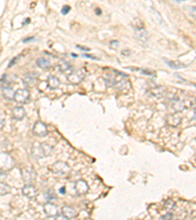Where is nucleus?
<instances>
[{
  "label": "nucleus",
  "mask_w": 196,
  "mask_h": 220,
  "mask_svg": "<svg viewBox=\"0 0 196 220\" xmlns=\"http://www.w3.org/2000/svg\"><path fill=\"white\" fill-rule=\"evenodd\" d=\"M77 47L79 48V49H81V50H83V51H89V48H88V47H83V46H79V45H78Z\"/></svg>",
  "instance_id": "obj_33"
},
{
  "label": "nucleus",
  "mask_w": 196,
  "mask_h": 220,
  "mask_svg": "<svg viewBox=\"0 0 196 220\" xmlns=\"http://www.w3.org/2000/svg\"><path fill=\"white\" fill-rule=\"evenodd\" d=\"M83 57L90 58V59H93V60H97V58H96V57H93V56H91V55H86V54H85V55H83Z\"/></svg>",
  "instance_id": "obj_34"
},
{
  "label": "nucleus",
  "mask_w": 196,
  "mask_h": 220,
  "mask_svg": "<svg viewBox=\"0 0 196 220\" xmlns=\"http://www.w3.org/2000/svg\"><path fill=\"white\" fill-rule=\"evenodd\" d=\"M19 58H20V56H18V57H15V58H14V59L10 62V64H9V66H8V67L11 68L12 66H14V65H15V62H16V61H17L18 59H19Z\"/></svg>",
  "instance_id": "obj_31"
},
{
  "label": "nucleus",
  "mask_w": 196,
  "mask_h": 220,
  "mask_svg": "<svg viewBox=\"0 0 196 220\" xmlns=\"http://www.w3.org/2000/svg\"><path fill=\"white\" fill-rule=\"evenodd\" d=\"M32 39H34V37H28V38H25L24 40H23V42L26 43V42H28V41H31Z\"/></svg>",
  "instance_id": "obj_35"
},
{
  "label": "nucleus",
  "mask_w": 196,
  "mask_h": 220,
  "mask_svg": "<svg viewBox=\"0 0 196 220\" xmlns=\"http://www.w3.org/2000/svg\"><path fill=\"white\" fill-rule=\"evenodd\" d=\"M85 79V74L82 70H77L75 71H73L70 74H68L67 77V80L70 82L71 84L77 85L79 84L81 82Z\"/></svg>",
  "instance_id": "obj_6"
},
{
  "label": "nucleus",
  "mask_w": 196,
  "mask_h": 220,
  "mask_svg": "<svg viewBox=\"0 0 196 220\" xmlns=\"http://www.w3.org/2000/svg\"><path fill=\"white\" fill-rule=\"evenodd\" d=\"M55 220H69L66 216H64L63 214H57L55 216Z\"/></svg>",
  "instance_id": "obj_28"
},
{
  "label": "nucleus",
  "mask_w": 196,
  "mask_h": 220,
  "mask_svg": "<svg viewBox=\"0 0 196 220\" xmlns=\"http://www.w3.org/2000/svg\"><path fill=\"white\" fill-rule=\"evenodd\" d=\"M195 9H196V8H195Z\"/></svg>",
  "instance_id": "obj_39"
},
{
  "label": "nucleus",
  "mask_w": 196,
  "mask_h": 220,
  "mask_svg": "<svg viewBox=\"0 0 196 220\" xmlns=\"http://www.w3.org/2000/svg\"><path fill=\"white\" fill-rule=\"evenodd\" d=\"M38 75L39 74L37 73H35V71H31V73L25 74V77L23 78L24 84L26 85L27 87H34L36 83V81H37Z\"/></svg>",
  "instance_id": "obj_9"
},
{
  "label": "nucleus",
  "mask_w": 196,
  "mask_h": 220,
  "mask_svg": "<svg viewBox=\"0 0 196 220\" xmlns=\"http://www.w3.org/2000/svg\"><path fill=\"white\" fill-rule=\"evenodd\" d=\"M22 193L26 198L28 199H34L36 196H37V189L32 185V184H28V185H25L22 189Z\"/></svg>",
  "instance_id": "obj_11"
},
{
  "label": "nucleus",
  "mask_w": 196,
  "mask_h": 220,
  "mask_svg": "<svg viewBox=\"0 0 196 220\" xmlns=\"http://www.w3.org/2000/svg\"><path fill=\"white\" fill-rule=\"evenodd\" d=\"M71 11V7L70 6H64L62 10H61V13L63 14V15H67V14Z\"/></svg>",
  "instance_id": "obj_27"
},
{
  "label": "nucleus",
  "mask_w": 196,
  "mask_h": 220,
  "mask_svg": "<svg viewBox=\"0 0 196 220\" xmlns=\"http://www.w3.org/2000/svg\"><path fill=\"white\" fill-rule=\"evenodd\" d=\"M161 218H162V220H173L174 214L171 213V212H168V213H166L165 215H163Z\"/></svg>",
  "instance_id": "obj_26"
},
{
  "label": "nucleus",
  "mask_w": 196,
  "mask_h": 220,
  "mask_svg": "<svg viewBox=\"0 0 196 220\" xmlns=\"http://www.w3.org/2000/svg\"><path fill=\"white\" fill-rule=\"evenodd\" d=\"M88 189H89L88 184L85 180L81 179L75 182V191L78 196H83V195H85L88 192Z\"/></svg>",
  "instance_id": "obj_8"
},
{
  "label": "nucleus",
  "mask_w": 196,
  "mask_h": 220,
  "mask_svg": "<svg viewBox=\"0 0 196 220\" xmlns=\"http://www.w3.org/2000/svg\"><path fill=\"white\" fill-rule=\"evenodd\" d=\"M32 132L34 134L39 137H43L47 135L48 133V129H47V126L45 123H43L42 121H36L34 124V127H32Z\"/></svg>",
  "instance_id": "obj_7"
},
{
  "label": "nucleus",
  "mask_w": 196,
  "mask_h": 220,
  "mask_svg": "<svg viewBox=\"0 0 196 220\" xmlns=\"http://www.w3.org/2000/svg\"><path fill=\"white\" fill-rule=\"evenodd\" d=\"M142 74H149V75H154V73H149V71H143Z\"/></svg>",
  "instance_id": "obj_36"
},
{
  "label": "nucleus",
  "mask_w": 196,
  "mask_h": 220,
  "mask_svg": "<svg viewBox=\"0 0 196 220\" xmlns=\"http://www.w3.org/2000/svg\"><path fill=\"white\" fill-rule=\"evenodd\" d=\"M43 211H44V213L48 216V217H55L58 214V208L56 207V204H54L51 201L46 203L43 205Z\"/></svg>",
  "instance_id": "obj_12"
},
{
  "label": "nucleus",
  "mask_w": 196,
  "mask_h": 220,
  "mask_svg": "<svg viewBox=\"0 0 196 220\" xmlns=\"http://www.w3.org/2000/svg\"><path fill=\"white\" fill-rule=\"evenodd\" d=\"M47 85L50 89H57L60 85V80L54 75H50L47 79Z\"/></svg>",
  "instance_id": "obj_17"
},
{
  "label": "nucleus",
  "mask_w": 196,
  "mask_h": 220,
  "mask_svg": "<svg viewBox=\"0 0 196 220\" xmlns=\"http://www.w3.org/2000/svg\"><path fill=\"white\" fill-rule=\"evenodd\" d=\"M11 193V187L5 182H0V196H5Z\"/></svg>",
  "instance_id": "obj_20"
},
{
  "label": "nucleus",
  "mask_w": 196,
  "mask_h": 220,
  "mask_svg": "<svg viewBox=\"0 0 196 220\" xmlns=\"http://www.w3.org/2000/svg\"><path fill=\"white\" fill-rule=\"evenodd\" d=\"M49 170L57 176L65 177V176L70 174L71 167L67 163H65V161H59L54 163L51 166L49 167Z\"/></svg>",
  "instance_id": "obj_2"
},
{
  "label": "nucleus",
  "mask_w": 196,
  "mask_h": 220,
  "mask_svg": "<svg viewBox=\"0 0 196 220\" xmlns=\"http://www.w3.org/2000/svg\"><path fill=\"white\" fill-rule=\"evenodd\" d=\"M2 94L6 100H14L15 92L10 86H2Z\"/></svg>",
  "instance_id": "obj_15"
},
{
  "label": "nucleus",
  "mask_w": 196,
  "mask_h": 220,
  "mask_svg": "<svg viewBox=\"0 0 196 220\" xmlns=\"http://www.w3.org/2000/svg\"><path fill=\"white\" fill-rule=\"evenodd\" d=\"M4 125H5V120H3V118L0 117V129H2Z\"/></svg>",
  "instance_id": "obj_32"
},
{
  "label": "nucleus",
  "mask_w": 196,
  "mask_h": 220,
  "mask_svg": "<svg viewBox=\"0 0 196 220\" xmlns=\"http://www.w3.org/2000/svg\"><path fill=\"white\" fill-rule=\"evenodd\" d=\"M181 123V115L180 114H172L167 115L166 124L171 127H177Z\"/></svg>",
  "instance_id": "obj_10"
},
{
  "label": "nucleus",
  "mask_w": 196,
  "mask_h": 220,
  "mask_svg": "<svg viewBox=\"0 0 196 220\" xmlns=\"http://www.w3.org/2000/svg\"><path fill=\"white\" fill-rule=\"evenodd\" d=\"M59 192H60V194H62V195H64L65 193H66V190H65V187H62V188L60 189Z\"/></svg>",
  "instance_id": "obj_37"
},
{
  "label": "nucleus",
  "mask_w": 196,
  "mask_h": 220,
  "mask_svg": "<svg viewBox=\"0 0 196 220\" xmlns=\"http://www.w3.org/2000/svg\"><path fill=\"white\" fill-rule=\"evenodd\" d=\"M137 38L139 39V41H143L146 42L148 40V33L145 30H137Z\"/></svg>",
  "instance_id": "obj_22"
},
{
  "label": "nucleus",
  "mask_w": 196,
  "mask_h": 220,
  "mask_svg": "<svg viewBox=\"0 0 196 220\" xmlns=\"http://www.w3.org/2000/svg\"><path fill=\"white\" fill-rule=\"evenodd\" d=\"M72 56H73V57H78L77 54H72Z\"/></svg>",
  "instance_id": "obj_38"
},
{
  "label": "nucleus",
  "mask_w": 196,
  "mask_h": 220,
  "mask_svg": "<svg viewBox=\"0 0 196 220\" xmlns=\"http://www.w3.org/2000/svg\"><path fill=\"white\" fill-rule=\"evenodd\" d=\"M62 214L64 216H66L68 219H72L77 215V212H76V210L73 207L65 205V207H62Z\"/></svg>",
  "instance_id": "obj_16"
},
{
  "label": "nucleus",
  "mask_w": 196,
  "mask_h": 220,
  "mask_svg": "<svg viewBox=\"0 0 196 220\" xmlns=\"http://www.w3.org/2000/svg\"><path fill=\"white\" fill-rule=\"evenodd\" d=\"M35 178H36V173L32 167L27 166L22 169V179H23V181L26 183V185H28V184H32L34 182Z\"/></svg>",
  "instance_id": "obj_4"
},
{
  "label": "nucleus",
  "mask_w": 196,
  "mask_h": 220,
  "mask_svg": "<svg viewBox=\"0 0 196 220\" xmlns=\"http://www.w3.org/2000/svg\"><path fill=\"white\" fill-rule=\"evenodd\" d=\"M167 93V88L164 87V86H156V87H153L152 89L149 90L148 94L152 97H155V98H162L164 97Z\"/></svg>",
  "instance_id": "obj_13"
},
{
  "label": "nucleus",
  "mask_w": 196,
  "mask_h": 220,
  "mask_svg": "<svg viewBox=\"0 0 196 220\" xmlns=\"http://www.w3.org/2000/svg\"><path fill=\"white\" fill-rule=\"evenodd\" d=\"M167 64H168V66L170 68H174V70H179V68H186V65H184L183 63L181 62H177V61H168L166 60Z\"/></svg>",
  "instance_id": "obj_19"
},
{
  "label": "nucleus",
  "mask_w": 196,
  "mask_h": 220,
  "mask_svg": "<svg viewBox=\"0 0 196 220\" xmlns=\"http://www.w3.org/2000/svg\"><path fill=\"white\" fill-rule=\"evenodd\" d=\"M121 54H122V55L126 56V57H128V56H129V55H130V51H129V49H126V50H123Z\"/></svg>",
  "instance_id": "obj_30"
},
{
  "label": "nucleus",
  "mask_w": 196,
  "mask_h": 220,
  "mask_svg": "<svg viewBox=\"0 0 196 220\" xmlns=\"http://www.w3.org/2000/svg\"><path fill=\"white\" fill-rule=\"evenodd\" d=\"M36 66H37L38 68H42V70H47V68H49L50 67H51V64H50V62L47 59H45V58H38L37 60H36Z\"/></svg>",
  "instance_id": "obj_18"
},
{
  "label": "nucleus",
  "mask_w": 196,
  "mask_h": 220,
  "mask_svg": "<svg viewBox=\"0 0 196 220\" xmlns=\"http://www.w3.org/2000/svg\"><path fill=\"white\" fill-rule=\"evenodd\" d=\"M14 166V160L9 154L0 153V170L1 171H9Z\"/></svg>",
  "instance_id": "obj_3"
},
{
  "label": "nucleus",
  "mask_w": 196,
  "mask_h": 220,
  "mask_svg": "<svg viewBox=\"0 0 196 220\" xmlns=\"http://www.w3.org/2000/svg\"><path fill=\"white\" fill-rule=\"evenodd\" d=\"M26 115V111L23 107H15L12 111V117L16 120H22Z\"/></svg>",
  "instance_id": "obj_14"
},
{
  "label": "nucleus",
  "mask_w": 196,
  "mask_h": 220,
  "mask_svg": "<svg viewBox=\"0 0 196 220\" xmlns=\"http://www.w3.org/2000/svg\"><path fill=\"white\" fill-rule=\"evenodd\" d=\"M58 68L62 71V73H64V71H69L71 68V65L67 63L66 61H61V62L58 64Z\"/></svg>",
  "instance_id": "obj_23"
},
{
  "label": "nucleus",
  "mask_w": 196,
  "mask_h": 220,
  "mask_svg": "<svg viewBox=\"0 0 196 220\" xmlns=\"http://www.w3.org/2000/svg\"><path fill=\"white\" fill-rule=\"evenodd\" d=\"M31 93L28 89H18L15 92L14 96V101L19 104H27L30 100Z\"/></svg>",
  "instance_id": "obj_5"
},
{
  "label": "nucleus",
  "mask_w": 196,
  "mask_h": 220,
  "mask_svg": "<svg viewBox=\"0 0 196 220\" xmlns=\"http://www.w3.org/2000/svg\"><path fill=\"white\" fill-rule=\"evenodd\" d=\"M175 207H176V203L172 199H169L165 201V208H167V210H172Z\"/></svg>",
  "instance_id": "obj_25"
},
{
  "label": "nucleus",
  "mask_w": 196,
  "mask_h": 220,
  "mask_svg": "<svg viewBox=\"0 0 196 220\" xmlns=\"http://www.w3.org/2000/svg\"><path fill=\"white\" fill-rule=\"evenodd\" d=\"M53 152V147L49 145L48 143H37L35 142L32 144L31 153V156L34 158H43L46 157H49Z\"/></svg>",
  "instance_id": "obj_1"
},
{
  "label": "nucleus",
  "mask_w": 196,
  "mask_h": 220,
  "mask_svg": "<svg viewBox=\"0 0 196 220\" xmlns=\"http://www.w3.org/2000/svg\"><path fill=\"white\" fill-rule=\"evenodd\" d=\"M118 44H119V42L117 40H114V41L110 42V46H111V47H114L115 49L118 47Z\"/></svg>",
  "instance_id": "obj_29"
},
{
  "label": "nucleus",
  "mask_w": 196,
  "mask_h": 220,
  "mask_svg": "<svg viewBox=\"0 0 196 220\" xmlns=\"http://www.w3.org/2000/svg\"><path fill=\"white\" fill-rule=\"evenodd\" d=\"M46 199L48 200V201H51V203H52V201H54V200H56V199H57V195H56L55 192H54V190H53V189H49V190L46 192Z\"/></svg>",
  "instance_id": "obj_24"
},
{
  "label": "nucleus",
  "mask_w": 196,
  "mask_h": 220,
  "mask_svg": "<svg viewBox=\"0 0 196 220\" xmlns=\"http://www.w3.org/2000/svg\"><path fill=\"white\" fill-rule=\"evenodd\" d=\"M132 27L134 28L135 31L144 30V24L140 19H134L133 22H132Z\"/></svg>",
  "instance_id": "obj_21"
}]
</instances>
